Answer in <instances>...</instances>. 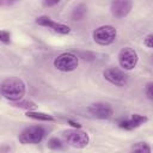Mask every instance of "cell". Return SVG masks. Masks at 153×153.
Here are the masks:
<instances>
[{"label": "cell", "mask_w": 153, "mask_h": 153, "mask_svg": "<svg viewBox=\"0 0 153 153\" xmlns=\"http://www.w3.org/2000/svg\"><path fill=\"white\" fill-rule=\"evenodd\" d=\"M63 136L66 139V141L75 147V148H82L85 146H87L88 143V135L87 133L80 130V129H71V130H66L63 133Z\"/></svg>", "instance_id": "277c9868"}, {"label": "cell", "mask_w": 153, "mask_h": 153, "mask_svg": "<svg viewBox=\"0 0 153 153\" xmlns=\"http://www.w3.org/2000/svg\"><path fill=\"white\" fill-rule=\"evenodd\" d=\"M45 135V130L41 126H31L25 128L20 135H19V141L22 143H38L43 140Z\"/></svg>", "instance_id": "7a4b0ae2"}, {"label": "cell", "mask_w": 153, "mask_h": 153, "mask_svg": "<svg viewBox=\"0 0 153 153\" xmlns=\"http://www.w3.org/2000/svg\"><path fill=\"white\" fill-rule=\"evenodd\" d=\"M16 105L20 106V108H25V109H33V108H36V105L33 103H31V102H20V103H18Z\"/></svg>", "instance_id": "e0dca14e"}, {"label": "cell", "mask_w": 153, "mask_h": 153, "mask_svg": "<svg viewBox=\"0 0 153 153\" xmlns=\"http://www.w3.org/2000/svg\"><path fill=\"white\" fill-rule=\"evenodd\" d=\"M146 121H147V117L146 116H142V115H139V114H134L129 118H122V120H120L117 123H118V127L120 128L127 129V130H131L134 128H137L139 126H141Z\"/></svg>", "instance_id": "30bf717a"}, {"label": "cell", "mask_w": 153, "mask_h": 153, "mask_svg": "<svg viewBox=\"0 0 153 153\" xmlns=\"http://www.w3.org/2000/svg\"><path fill=\"white\" fill-rule=\"evenodd\" d=\"M118 62L124 69H133L137 63V54L133 48L126 47L118 54Z\"/></svg>", "instance_id": "8992f818"}, {"label": "cell", "mask_w": 153, "mask_h": 153, "mask_svg": "<svg viewBox=\"0 0 153 153\" xmlns=\"http://www.w3.org/2000/svg\"><path fill=\"white\" fill-rule=\"evenodd\" d=\"M29 117L31 118H35V120H41V121H53L54 117L51 115H48V114H43V112H31L29 111L26 114Z\"/></svg>", "instance_id": "5bb4252c"}, {"label": "cell", "mask_w": 153, "mask_h": 153, "mask_svg": "<svg viewBox=\"0 0 153 153\" xmlns=\"http://www.w3.org/2000/svg\"><path fill=\"white\" fill-rule=\"evenodd\" d=\"M54 66L62 72H71L78 67V57L71 53H65L57 56L54 61Z\"/></svg>", "instance_id": "5b68a950"}, {"label": "cell", "mask_w": 153, "mask_h": 153, "mask_svg": "<svg viewBox=\"0 0 153 153\" xmlns=\"http://www.w3.org/2000/svg\"><path fill=\"white\" fill-rule=\"evenodd\" d=\"M152 87H153V84H152V82H148V84L146 85V94H147V97H148L149 99H152V98H153Z\"/></svg>", "instance_id": "ac0fdd59"}, {"label": "cell", "mask_w": 153, "mask_h": 153, "mask_svg": "<svg viewBox=\"0 0 153 153\" xmlns=\"http://www.w3.org/2000/svg\"><path fill=\"white\" fill-rule=\"evenodd\" d=\"M0 92L10 100H19L25 93V84L19 78H8L2 81Z\"/></svg>", "instance_id": "6da1fadb"}, {"label": "cell", "mask_w": 153, "mask_h": 153, "mask_svg": "<svg viewBox=\"0 0 153 153\" xmlns=\"http://www.w3.org/2000/svg\"><path fill=\"white\" fill-rule=\"evenodd\" d=\"M88 112L97 118H110L112 116V108L106 103H94L88 108Z\"/></svg>", "instance_id": "ba28073f"}, {"label": "cell", "mask_w": 153, "mask_h": 153, "mask_svg": "<svg viewBox=\"0 0 153 153\" xmlns=\"http://www.w3.org/2000/svg\"><path fill=\"white\" fill-rule=\"evenodd\" d=\"M0 41L4 43H10L11 41V35L6 30H0Z\"/></svg>", "instance_id": "2e32d148"}, {"label": "cell", "mask_w": 153, "mask_h": 153, "mask_svg": "<svg viewBox=\"0 0 153 153\" xmlns=\"http://www.w3.org/2000/svg\"><path fill=\"white\" fill-rule=\"evenodd\" d=\"M48 147L51 148V149H60L62 147V142L57 137H51L48 141Z\"/></svg>", "instance_id": "9a60e30c"}, {"label": "cell", "mask_w": 153, "mask_h": 153, "mask_svg": "<svg viewBox=\"0 0 153 153\" xmlns=\"http://www.w3.org/2000/svg\"><path fill=\"white\" fill-rule=\"evenodd\" d=\"M145 44L147 45V47H149V48H152V35H148L147 36V38L145 39Z\"/></svg>", "instance_id": "d6986e66"}, {"label": "cell", "mask_w": 153, "mask_h": 153, "mask_svg": "<svg viewBox=\"0 0 153 153\" xmlns=\"http://www.w3.org/2000/svg\"><path fill=\"white\" fill-rule=\"evenodd\" d=\"M116 29L111 25L99 26L93 31V39L100 45H109L116 39Z\"/></svg>", "instance_id": "3957f363"}, {"label": "cell", "mask_w": 153, "mask_h": 153, "mask_svg": "<svg viewBox=\"0 0 153 153\" xmlns=\"http://www.w3.org/2000/svg\"><path fill=\"white\" fill-rule=\"evenodd\" d=\"M36 23L38 25H42V26H48L49 29H53L55 32H59L61 35H66V33H69L71 29L69 26L65 25V24H61V23H56V22H53L49 17H45V16H42V17H38L36 19Z\"/></svg>", "instance_id": "9c48e42d"}, {"label": "cell", "mask_w": 153, "mask_h": 153, "mask_svg": "<svg viewBox=\"0 0 153 153\" xmlns=\"http://www.w3.org/2000/svg\"><path fill=\"white\" fill-rule=\"evenodd\" d=\"M86 6L85 5H82V4H80V5H78L74 10H73V12H72V19L73 20H81L82 18H84V16L86 14Z\"/></svg>", "instance_id": "7c38bea8"}, {"label": "cell", "mask_w": 153, "mask_h": 153, "mask_svg": "<svg viewBox=\"0 0 153 153\" xmlns=\"http://www.w3.org/2000/svg\"><path fill=\"white\" fill-rule=\"evenodd\" d=\"M12 4H14L13 1H0V7H2V6H10V5H12Z\"/></svg>", "instance_id": "44dd1931"}, {"label": "cell", "mask_w": 153, "mask_h": 153, "mask_svg": "<svg viewBox=\"0 0 153 153\" xmlns=\"http://www.w3.org/2000/svg\"><path fill=\"white\" fill-rule=\"evenodd\" d=\"M104 76L108 81H110L114 85L117 86H123L126 85L128 76L127 74H124V72H122L118 68H108L104 71Z\"/></svg>", "instance_id": "52a82bcc"}, {"label": "cell", "mask_w": 153, "mask_h": 153, "mask_svg": "<svg viewBox=\"0 0 153 153\" xmlns=\"http://www.w3.org/2000/svg\"><path fill=\"white\" fill-rule=\"evenodd\" d=\"M56 4H59V0H55V1H43L44 6H53V5H56Z\"/></svg>", "instance_id": "ffe728a7"}, {"label": "cell", "mask_w": 153, "mask_h": 153, "mask_svg": "<svg viewBox=\"0 0 153 153\" xmlns=\"http://www.w3.org/2000/svg\"><path fill=\"white\" fill-rule=\"evenodd\" d=\"M130 153H151V146L147 142H137L133 146Z\"/></svg>", "instance_id": "4fadbf2b"}, {"label": "cell", "mask_w": 153, "mask_h": 153, "mask_svg": "<svg viewBox=\"0 0 153 153\" xmlns=\"http://www.w3.org/2000/svg\"><path fill=\"white\" fill-rule=\"evenodd\" d=\"M131 10V2L128 0H117L111 4V13L117 17L122 18L126 17Z\"/></svg>", "instance_id": "8fae6325"}]
</instances>
